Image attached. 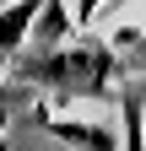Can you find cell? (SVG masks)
Listing matches in <instances>:
<instances>
[{
  "instance_id": "obj_1",
  "label": "cell",
  "mask_w": 146,
  "mask_h": 151,
  "mask_svg": "<svg viewBox=\"0 0 146 151\" xmlns=\"http://www.w3.org/2000/svg\"><path fill=\"white\" fill-rule=\"evenodd\" d=\"M119 60L108 54L103 43H54L43 54H27L16 76L22 81H38V86H54L65 97H98V92L114 81Z\"/></svg>"
},
{
  "instance_id": "obj_2",
  "label": "cell",
  "mask_w": 146,
  "mask_h": 151,
  "mask_svg": "<svg viewBox=\"0 0 146 151\" xmlns=\"http://www.w3.org/2000/svg\"><path fill=\"white\" fill-rule=\"evenodd\" d=\"M38 11H43V0H6V6H0V54H6V60H16V49L33 38Z\"/></svg>"
},
{
  "instance_id": "obj_3",
  "label": "cell",
  "mask_w": 146,
  "mask_h": 151,
  "mask_svg": "<svg viewBox=\"0 0 146 151\" xmlns=\"http://www.w3.org/2000/svg\"><path fill=\"white\" fill-rule=\"evenodd\" d=\"M49 135H60L70 146H81V151H119L124 140L114 135V129H103V124H70V119H43Z\"/></svg>"
},
{
  "instance_id": "obj_4",
  "label": "cell",
  "mask_w": 146,
  "mask_h": 151,
  "mask_svg": "<svg viewBox=\"0 0 146 151\" xmlns=\"http://www.w3.org/2000/svg\"><path fill=\"white\" fill-rule=\"evenodd\" d=\"M70 32H76V16L65 11V0H43L38 22H33V38H38L43 49H54V43H65Z\"/></svg>"
},
{
  "instance_id": "obj_5",
  "label": "cell",
  "mask_w": 146,
  "mask_h": 151,
  "mask_svg": "<svg viewBox=\"0 0 146 151\" xmlns=\"http://www.w3.org/2000/svg\"><path fill=\"white\" fill-rule=\"evenodd\" d=\"M124 146L119 151H146V103H141V92H124Z\"/></svg>"
},
{
  "instance_id": "obj_6",
  "label": "cell",
  "mask_w": 146,
  "mask_h": 151,
  "mask_svg": "<svg viewBox=\"0 0 146 151\" xmlns=\"http://www.w3.org/2000/svg\"><path fill=\"white\" fill-rule=\"evenodd\" d=\"M11 97H16V92H11V86H0V129H6V119H11Z\"/></svg>"
},
{
  "instance_id": "obj_7",
  "label": "cell",
  "mask_w": 146,
  "mask_h": 151,
  "mask_svg": "<svg viewBox=\"0 0 146 151\" xmlns=\"http://www.w3.org/2000/svg\"><path fill=\"white\" fill-rule=\"evenodd\" d=\"M98 6H103V0H81V11H76V16H81V22H92V16H98Z\"/></svg>"
},
{
  "instance_id": "obj_8",
  "label": "cell",
  "mask_w": 146,
  "mask_h": 151,
  "mask_svg": "<svg viewBox=\"0 0 146 151\" xmlns=\"http://www.w3.org/2000/svg\"><path fill=\"white\" fill-rule=\"evenodd\" d=\"M0 6H6V0H0Z\"/></svg>"
},
{
  "instance_id": "obj_9",
  "label": "cell",
  "mask_w": 146,
  "mask_h": 151,
  "mask_svg": "<svg viewBox=\"0 0 146 151\" xmlns=\"http://www.w3.org/2000/svg\"><path fill=\"white\" fill-rule=\"evenodd\" d=\"M0 60H6V54H0Z\"/></svg>"
}]
</instances>
